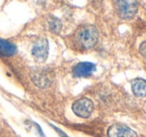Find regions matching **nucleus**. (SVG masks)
Masks as SVG:
<instances>
[{"label":"nucleus","instance_id":"obj_1","mask_svg":"<svg viewBox=\"0 0 146 137\" xmlns=\"http://www.w3.org/2000/svg\"><path fill=\"white\" fill-rule=\"evenodd\" d=\"M99 32L93 25H84L76 33V41L84 49H90L97 43Z\"/></svg>","mask_w":146,"mask_h":137},{"label":"nucleus","instance_id":"obj_2","mask_svg":"<svg viewBox=\"0 0 146 137\" xmlns=\"http://www.w3.org/2000/svg\"><path fill=\"white\" fill-rule=\"evenodd\" d=\"M114 7L118 16L122 19H130L137 12L136 0H114Z\"/></svg>","mask_w":146,"mask_h":137},{"label":"nucleus","instance_id":"obj_3","mask_svg":"<svg viewBox=\"0 0 146 137\" xmlns=\"http://www.w3.org/2000/svg\"><path fill=\"white\" fill-rule=\"evenodd\" d=\"M48 40L44 37L38 38L32 45L31 53L35 61L37 62H44L48 56Z\"/></svg>","mask_w":146,"mask_h":137},{"label":"nucleus","instance_id":"obj_4","mask_svg":"<svg viewBox=\"0 0 146 137\" xmlns=\"http://www.w3.org/2000/svg\"><path fill=\"white\" fill-rule=\"evenodd\" d=\"M93 102L88 98H80L76 100L72 105V110L78 117L87 118L93 111Z\"/></svg>","mask_w":146,"mask_h":137},{"label":"nucleus","instance_id":"obj_5","mask_svg":"<svg viewBox=\"0 0 146 137\" xmlns=\"http://www.w3.org/2000/svg\"><path fill=\"white\" fill-rule=\"evenodd\" d=\"M108 137H137V134L126 125L115 123L109 127L107 131Z\"/></svg>","mask_w":146,"mask_h":137},{"label":"nucleus","instance_id":"obj_6","mask_svg":"<svg viewBox=\"0 0 146 137\" xmlns=\"http://www.w3.org/2000/svg\"><path fill=\"white\" fill-rule=\"evenodd\" d=\"M96 70L95 64L90 62H80L73 68V76L74 77H88L93 74Z\"/></svg>","mask_w":146,"mask_h":137},{"label":"nucleus","instance_id":"obj_7","mask_svg":"<svg viewBox=\"0 0 146 137\" xmlns=\"http://www.w3.org/2000/svg\"><path fill=\"white\" fill-rule=\"evenodd\" d=\"M132 91L137 97L146 96V80L141 78H136L131 81Z\"/></svg>","mask_w":146,"mask_h":137},{"label":"nucleus","instance_id":"obj_8","mask_svg":"<svg viewBox=\"0 0 146 137\" xmlns=\"http://www.w3.org/2000/svg\"><path fill=\"white\" fill-rule=\"evenodd\" d=\"M31 79H32L33 83L38 87H47L50 84V78L46 73L42 72V71H36V72L31 74Z\"/></svg>","mask_w":146,"mask_h":137},{"label":"nucleus","instance_id":"obj_9","mask_svg":"<svg viewBox=\"0 0 146 137\" xmlns=\"http://www.w3.org/2000/svg\"><path fill=\"white\" fill-rule=\"evenodd\" d=\"M16 53V46L7 40L0 39V55L12 56Z\"/></svg>","mask_w":146,"mask_h":137},{"label":"nucleus","instance_id":"obj_10","mask_svg":"<svg viewBox=\"0 0 146 137\" xmlns=\"http://www.w3.org/2000/svg\"><path fill=\"white\" fill-rule=\"evenodd\" d=\"M48 28L51 32L57 34V33H59L61 31V28H62V23H61V21L59 20L57 17L51 16L48 20Z\"/></svg>","mask_w":146,"mask_h":137},{"label":"nucleus","instance_id":"obj_11","mask_svg":"<svg viewBox=\"0 0 146 137\" xmlns=\"http://www.w3.org/2000/svg\"><path fill=\"white\" fill-rule=\"evenodd\" d=\"M139 52L144 58H146V41H144L139 47Z\"/></svg>","mask_w":146,"mask_h":137},{"label":"nucleus","instance_id":"obj_12","mask_svg":"<svg viewBox=\"0 0 146 137\" xmlns=\"http://www.w3.org/2000/svg\"><path fill=\"white\" fill-rule=\"evenodd\" d=\"M55 130H56V132L58 133L59 135H60V137H69L68 135H66L64 132H63L62 130H60V129H58V128H55Z\"/></svg>","mask_w":146,"mask_h":137}]
</instances>
